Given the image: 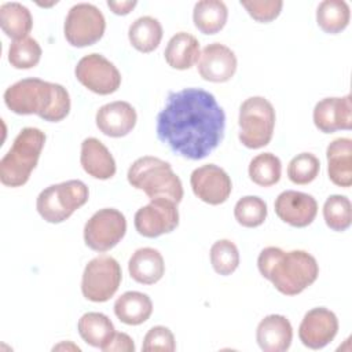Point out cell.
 Here are the masks:
<instances>
[{
  "instance_id": "6da1fadb",
  "label": "cell",
  "mask_w": 352,
  "mask_h": 352,
  "mask_svg": "<svg viewBox=\"0 0 352 352\" xmlns=\"http://www.w3.org/2000/svg\"><path fill=\"white\" fill-rule=\"evenodd\" d=\"M226 114L216 98L202 88L169 92L157 116V136L173 153L198 161L223 140Z\"/></svg>"
},
{
  "instance_id": "7a4b0ae2",
  "label": "cell",
  "mask_w": 352,
  "mask_h": 352,
  "mask_svg": "<svg viewBox=\"0 0 352 352\" xmlns=\"http://www.w3.org/2000/svg\"><path fill=\"white\" fill-rule=\"evenodd\" d=\"M257 267L260 274L285 296L300 294L319 275V265L312 254L305 250L285 252L276 246L260 252Z\"/></svg>"
},
{
  "instance_id": "3957f363",
  "label": "cell",
  "mask_w": 352,
  "mask_h": 352,
  "mask_svg": "<svg viewBox=\"0 0 352 352\" xmlns=\"http://www.w3.org/2000/svg\"><path fill=\"white\" fill-rule=\"evenodd\" d=\"M4 103L15 114H37L51 122L62 121L70 111L67 89L40 78H23L8 87L4 92Z\"/></svg>"
},
{
  "instance_id": "277c9868",
  "label": "cell",
  "mask_w": 352,
  "mask_h": 352,
  "mask_svg": "<svg viewBox=\"0 0 352 352\" xmlns=\"http://www.w3.org/2000/svg\"><path fill=\"white\" fill-rule=\"evenodd\" d=\"M128 182L132 187L144 191L153 198H166L179 204L183 198V184L172 170L169 162L146 155L138 158L128 169Z\"/></svg>"
},
{
  "instance_id": "5b68a950",
  "label": "cell",
  "mask_w": 352,
  "mask_h": 352,
  "mask_svg": "<svg viewBox=\"0 0 352 352\" xmlns=\"http://www.w3.org/2000/svg\"><path fill=\"white\" fill-rule=\"evenodd\" d=\"M45 143V133L33 126L23 128L0 161V180L7 187H21L36 168Z\"/></svg>"
},
{
  "instance_id": "8992f818",
  "label": "cell",
  "mask_w": 352,
  "mask_h": 352,
  "mask_svg": "<svg viewBox=\"0 0 352 352\" xmlns=\"http://www.w3.org/2000/svg\"><path fill=\"white\" fill-rule=\"evenodd\" d=\"M89 191L81 180H67L44 188L36 201L38 214L48 223H62L85 205Z\"/></svg>"
},
{
  "instance_id": "52a82bcc",
  "label": "cell",
  "mask_w": 352,
  "mask_h": 352,
  "mask_svg": "<svg viewBox=\"0 0 352 352\" xmlns=\"http://www.w3.org/2000/svg\"><path fill=\"white\" fill-rule=\"evenodd\" d=\"M239 140L248 148L267 146L274 135L275 110L263 96H252L239 107Z\"/></svg>"
},
{
  "instance_id": "ba28073f",
  "label": "cell",
  "mask_w": 352,
  "mask_h": 352,
  "mask_svg": "<svg viewBox=\"0 0 352 352\" xmlns=\"http://www.w3.org/2000/svg\"><path fill=\"white\" fill-rule=\"evenodd\" d=\"M122 279L121 267L110 256H98L84 268L81 279L82 296L94 302L110 300L120 287Z\"/></svg>"
},
{
  "instance_id": "9c48e42d",
  "label": "cell",
  "mask_w": 352,
  "mask_h": 352,
  "mask_svg": "<svg viewBox=\"0 0 352 352\" xmlns=\"http://www.w3.org/2000/svg\"><path fill=\"white\" fill-rule=\"evenodd\" d=\"M106 21L102 11L89 3L73 6L65 19V37L73 47H88L99 41L104 33Z\"/></svg>"
},
{
  "instance_id": "30bf717a",
  "label": "cell",
  "mask_w": 352,
  "mask_h": 352,
  "mask_svg": "<svg viewBox=\"0 0 352 352\" xmlns=\"http://www.w3.org/2000/svg\"><path fill=\"white\" fill-rule=\"evenodd\" d=\"M125 232V216L114 208H104L95 212L85 223L84 241L95 252H107L124 238Z\"/></svg>"
},
{
  "instance_id": "8fae6325",
  "label": "cell",
  "mask_w": 352,
  "mask_h": 352,
  "mask_svg": "<svg viewBox=\"0 0 352 352\" xmlns=\"http://www.w3.org/2000/svg\"><path fill=\"white\" fill-rule=\"evenodd\" d=\"M74 74L85 88L98 95H110L121 85L118 69L103 55L95 52L77 62Z\"/></svg>"
},
{
  "instance_id": "7c38bea8",
  "label": "cell",
  "mask_w": 352,
  "mask_h": 352,
  "mask_svg": "<svg viewBox=\"0 0 352 352\" xmlns=\"http://www.w3.org/2000/svg\"><path fill=\"white\" fill-rule=\"evenodd\" d=\"M177 204L166 198H153L135 213V228L146 238L172 232L179 224Z\"/></svg>"
},
{
  "instance_id": "4fadbf2b",
  "label": "cell",
  "mask_w": 352,
  "mask_h": 352,
  "mask_svg": "<svg viewBox=\"0 0 352 352\" xmlns=\"http://www.w3.org/2000/svg\"><path fill=\"white\" fill-rule=\"evenodd\" d=\"M190 184L192 192L209 205L226 202L232 190V183L227 172L214 164H206L194 169Z\"/></svg>"
},
{
  "instance_id": "5bb4252c",
  "label": "cell",
  "mask_w": 352,
  "mask_h": 352,
  "mask_svg": "<svg viewBox=\"0 0 352 352\" xmlns=\"http://www.w3.org/2000/svg\"><path fill=\"white\" fill-rule=\"evenodd\" d=\"M338 331V319L336 314L324 307L309 309L298 327L300 341L311 348L320 349L330 344Z\"/></svg>"
},
{
  "instance_id": "9a60e30c",
  "label": "cell",
  "mask_w": 352,
  "mask_h": 352,
  "mask_svg": "<svg viewBox=\"0 0 352 352\" xmlns=\"http://www.w3.org/2000/svg\"><path fill=\"white\" fill-rule=\"evenodd\" d=\"M276 216L292 227L309 226L318 213L316 199L305 192L286 190L278 195L274 204Z\"/></svg>"
},
{
  "instance_id": "2e32d148",
  "label": "cell",
  "mask_w": 352,
  "mask_h": 352,
  "mask_svg": "<svg viewBox=\"0 0 352 352\" xmlns=\"http://www.w3.org/2000/svg\"><path fill=\"white\" fill-rule=\"evenodd\" d=\"M198 73L210 82H226L236 72V56L231 48L220 43L208 44L198 59Z\"/></svg>"
},
{
  "instance_id": "e0dca14e",
  "label": "cell",
  "mask_w": 352,
  "mask_h": 352,
  "mask_svg": "<svg viewBox=\"0 0 352 352\" xmlns=\"http://www.w3.org/2000/svg\"><path fill=\"white\" fill-rule=\"evenodd\" d=\"M314 124L323 133H333L352 126L351 95L341 98H324L315 104Z\"/></svg>"
},
{
  "instance_id": "ac0fdd59",
  "label": "cell",
  "mask_w": 352,
  "mask_h": 352,
  "mask_svg": "<svg viewBox=\"0 0 352 352\" xmlns=\"http://www.w3.org/2000/svg\"><path fill=\"white\" fill-rule=\"evenodd\" d=\"M96 126L102 133L110 138L128 135L136 125V110L131 103L116 100L103 104L96 111Z\"/></svg>"
},
{
  "instance_id": "d6986e66",
  "label": "cell",
  "mask_w": 352,
  "mask_h": 352,
  "mask_svg": "<svg viewBox=\"0 0 352 352\" xmlns=\"http://www.w3.org/2000/svg\"><path fill=\"white\" fill-rule=\"evenodd\" d=\"M256 340L264 352H285L293 340V327L283 315H268L260 320Z\"/></svg>"
},
{
  "instance_id": "ffe728a7",
  "label": "cell",
  "mask_w": 352,
  "mask_h": 352,
  "mask_svg": "<svg viewBox=\"0 0 352 352\" xmlns=\"http://www.w3.org/2000/svg\"><path fill=\"white\" fill-rule=\"evenodd\" d=\"M80 162L92 177L107 180L116 175V161L107 147L96 138H87L81 143Z\"/></svg>"
},
{
  "instance_id": "44dd1931",
  "label": "cell",
  "mask_w": 352,
  "mask_h": 352,
  "mask_svg": "<svg viewBox=\"0 0 352 352\" xmlns=\"http://www.w3.org/2000/svg\"><path fill=\"white\" fill-rule=\"evenodd\" d=\"M329 179L340 187L352 184V140L349 138L334 139L326 150Z\"/></svg>"
},
{
  "instance_id": "7402d4cb",
  "label": "cell",
  "mask_w": 352,
  "mask_h": 352,
  "mask_svg": "<svg viewBox=\"0 0 352 352\" xmlns=\"http://www.w3.org/2000/svg\"><path fill=\"white\" fill-rule=\"evenodd\" d=\"M128 271L131 278L138 283L154 285L165 272L164 257L157 249L140 248L131 256Z\"/></svg>"
},
{
  "instance_id": "603a6c76",
  "label": "cell",
  "mask_w": 352,
  "mask_h": 352,
  "mask_svg": "<svg viewBox=\"0 0 352 352\" xmlns=\"http://www.w3.org/2000/svg\"><path fill=\"white\" fill-rule=\"evenodd\" d=\"M164 55L170 67L177 70L190 69L199 59V41L190 33L179 32L168 41Z\"/></svg>"
},
{
  "instance_id": "cb8c5ba5",
  "label": "cell",
  "mask_w": 352,
  "mask_h": 352,
  "mask_svg": "<svg viewBox=\"0 0 352 352\" xmlns=\"http://www.w3.org/2000/svg\"><path fill=\"white\" fill-rule=\"evenodd\" d=\"M153 312L150 297L140 292H125L114 302L116 316L125 324L138 326L144 323Z\"/></svg>"
},
{
  "instance_id": "d4e9b609",
  "label": "cell",
  "mask_w": 352,
  "mask_h": 352,
  "mask_svg": "<svg viewBox=\"0 0 352 352\" xmlns=\"http://www.w3.org/2000/svg\"><path fill=\"white\" fill-rule=\"evenodd\" d=\"M81 338L91 346L103 349L113 338L116 330L113 322L102 312H87L77 323Z\"/></svg>"
},
{
  "instance_id": "484cf974",
  "label": "cell",
  "mask_w": 352,
  "mask_h": 352,
  "mask_svg": "<svg viewBox=\"0 0 352 352\" xmlns=\"http://www.w3.org/2000/svg\"><path fill=\"white\" fill-rule=\"evenodd\" d=\"M228 18L227 6L220 0H201L195 3L192 21L195 28L204 34L220 32Z\"/></svg>"
},
{
  "instance_id": "4316f807",
  "label": "cell",
  "mask_w": 352,
  "mask_h": 352,
  "mask_svg": "<svg viewBox=\"0 0 352 352\" xmlns=\"http://www.w3.org/2000/svg\"><path fill=\"white\" fill-rule=\"evenodd\" d=\"M128 37L133 48L147 54L160 45L162 38V26L157 18L150 15L140 16L129 26Z\"/></svg>"
},
{
  "instance_id": "83f0119b",
  "label": "cell",
  "mask_w": 352,
  "mask_h": 352,
  "mask_svg": "<svg viewBox=\"0 0 352 352\" xmlns=\"http://www.w3.org/2000/svg\"><path fill=\"white\" fill-rule=\"evenodd\" d=\"M0 26L8 37L19 40L32 30L33 18L30 11L21 3H4L0 7Z\"/></svg>"
},
{
  "instance_id": "f1b7e54d",
  "label": "cell",
  "mask_w": 352,
  "mask_h": 352,
  "mask_svg": "<svg viewBox=\"0 0 352 352\" xmlns=\"http://www.w3.org/2000/svg\"><path fill=\"white\" fill-rule=\"evenodd\" d=\"M351 18L349 6L344 0H323L316 10V22L326 33L342 32Z\"/></svg>"
},
{
  "instance_id": "f546056e",
  "label": "cell",
  "mask_w": 352,
  "mask_h": 352,
  "mask_svg": "<svg viewBox=\"0 0 352 352\" xmlns=\"http://www.w3.org/2000/svg\"><path fill=\"white\" fill-rule=\"evenodd\" d=\"M282 173L280 160L272 153H261L249 164V177L261 187H270L279 182Z\"/></svg>"
},
{
  "instance_id": "4dcf8cb0",
  "label": "cell",
  "mask_w": 352,
  "mask_h": 352,
  "mask_svg": "<svg viewBox=\"0 0 352 352\" xmlns=\"http://www.w3.org/2000/svg\"><path fill=\"white\" fill-rule=\"evenodd\" d=\"M323 217L333 231H345L352 221V205L345 195H330L323 205Z\"/></svg>"
},
{
  "instance_id": "1f68e13d",
  "label": "cell",
  "mask_w": 352,
  "mask_h": 352,
  "mask_svg": "<svg viewBox=\"0 0 352 352\" xmlns=\"http://www.w3.org/2000/svg\"><path fill=\"white\" fill-rule=\"evenodd\" d=\"M41 58V47L33 37L14 40L8 48V62L15 69H32Z\"/></svg>"
},
{
  "instance_id": "d6a6232c",
  "label": "cell",
  "mask_w": 352,
  "mask_h": 352,
  "mask_svg": "<svg viewBox=\"0 0 352 352\" xmlns=\"http://www.w3.org/2000/svg\"><path fill=\"white\" fill-rule=\"evenodd\" d=\"M235 220L248 228L261 226L267 219V204L256 195L242 197L234 208Z\"/></svg>"
},
{
  "instance_id": "836d02e7",
  "label": "cell",
  "mask_w": 352,
  "mask_h": 352,
  "mask_svg": "<svg viewBox=\"0 0 352 352\" xmlns=\"http://www.w3.org/2000/svg\"><path fill=\"white\" fill-rule=\"evenodd\" d=\"M210 263L219 275H231L239 265V252L236 245L230 239L216 241L210 248Z\"/></svg>"
},
{
  "instance_id": "e575fe53",
  "label": "cell",
  "mask_w": 352,
  "mask_h": 352,
  "mask_svg": "<svg viewBox=\"0 0 352 352\" xmlns=\"http://www.w3.org/2000/svg\"><path fill=\"white\" fill-rule=\"evenodd\" d=\"M320 170V162L311 153H301L292 158L287 166V176L294 184H308L314 182Z\"/></svg>"
},
{
  "instance_id": "d590c367",
  "label": "cell",
  "mask_w": 352,
  "mask_h": 352,
  "mask_svg": "<svg viewBox=\"0 0 352 352\" xmlns=\"http://www.w3.org/2000/svg\"><path fill=\"white\" fill-rule=\"evenodd\" d=\"M142 349L144 352H173L176 349V341L173 333L165 326H154L151 327L144 338Z\"/></svg>"
},
{
  "instance_id": "8d00e7d4",
  "label": "cell",
  "mask_w": 352,
  "mask_h": 352,
  "mask_svg": "<svg viewBox=\"0 0 352 352\" xmlns=\"http://www.w3.org/2000/svg\"><path fill=\"white\" fill-rule=\"evenodd\" d=\"M241 6L248 11V14L257 22H271L282 11L283 1L280 0H241Z\"/></svg>"
},
{
  "instance_id": "74e56055",
  "label": "cell",
  "mask_w": 352,
  "mask_h": 352,
  "mask_svg": "<svg viewBox=\"0 0 352 352\" xmlns=\"http://www.w3.org/2000/svg\"><path fill=\"white\" fill-rule=\"evenodd\" d=\"M102 351H104V352H113V351L133 352L135 351V344H133V340L128 334L114 333L110 342Z\"/></svg>"
},
{
  "instance_id": "f35d334b",
  "label": "cell",
  "mask_w": 352,
  "mask_h": 352,
  "mask_svg": "<svg viewBox=\"0 0 352 352\" xmlns=\"http://www.w3.org/2000/svg\"><path fill=\"white\" fill-rule=\"evenodd\" d=\"M109 8L117 15H126L136 6V1H107Z\"/></svg>"
}]
</instances>
